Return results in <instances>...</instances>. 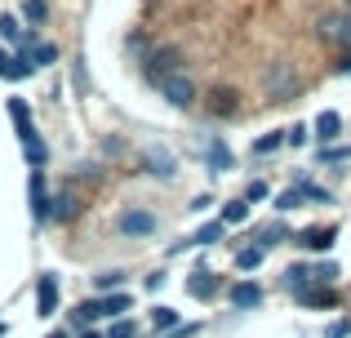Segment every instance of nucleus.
Segmentation results:
<instances>
[{
  "mask_svg": "<svg viewBox=\"0 0 351 338\" xmlns=\"http://www.w3.org/2000/svg\"><path fill=\"white\" fill-rule=\"evenodd\" d=\"M245 200H249V205H254V200H267V182H249Z\"/></svg>",
  "mask_w": 351,
  "mask_h": 338,
  "instance_id": "f704fd0d",
  "label": "nucleus"
},
{
  "mask_svg": "<svg viewBox=\"0 0 351 338\" xmlns=\"http://www.w3.org/2000/svg\"><path fill=\"white\" fill-rule=\"evenodd\" d=\"M187 289H191V298H214L218 294V276L209 267H196L191 280H187Z\"/></svg>",
  "mask_w": 351,
  "mask_h": 338,
  "instance_id": "9d476101",
  "label": "nucleus"
},
{
  "mask_svg": "<svg viewBox=\"0 0 351 338\" xmlns=\"http://www.w3.org/2000/svg\"><path fill=\"white\" fill-rule=\"evenodd\" d=\"M338 134H343V116H338V112H320L316 116V138H320V147H329Z\"/></svg>",
  "mask_w": 351,
  "mask_h": 338,
  "instance_id": "9b49d317",
  "label": "nucleus"
},
{
  "mask_svg": "<svg viewBox=\"0 0 351 338\" xmlns=\"http://www.w3.org/2000/svg\"><path fill=\"white\" fill-rule=\"evenodd\" d=\"M263 258H267V245H245V250L236 254V267L240 271H258V267H263Z\"/></svg>",
  "mask_w": 351,
  "mask_h": 338,
  "instance_id": "f3484780",
  "label": "nucleus"
},
{
  "mask_svg": "<svg viewBox=\"0 0 351 338\" xmlns=\"http://www.w3.org/2000/svg\"><path fill=\"white\" fill-rule=\"evenodd\" d=\"M134 307V298L120 289V294H107V298H98V316H116V321H125V312Z\"/></svg>",
  "mask_w": 351,
  "mask_h": 338,
  "instance_id": "ddd939ff",
  "label": "nucleus"
},
{
  "mask_svg": "<svg viewBox=\"0 0 351 338\" xmlns=\"http://www.w3.org/2000/svg\"><path fill=\"white\" fill-rule=\"evenodd\" d=\"M23 156H27V165L32 169H45V160H49V147H45V138H23Z\"/></svg>",
  "mask_w": 351,
  "mask_h": 338,
  "instance_id": "2eb2a0df",
  "label": "nucleus"
},
{
  "mask_svg": "<svg viewBox=\"0 0 351 338\" xmlns=\"http://www.w3.org/2000/svg\"><path fill=\"white\" fill-rule=\"evenodd\" d=\"M27 58H32V62H40V67H45V62H53V58H58V49H53V45H36V49L27 53Z\"/></svg>",
  "mask_w": 351,
  "mask_h": 338,
  "instance_id": "c756f323",
  "label": "nucleus"
},
{
  "mask_svg": "<svg viewBox=\"0 0 351 338\" xmlns=\"http://www.w3.org/2000/svg\"><path fill=\"white\" fill-rule=\"evenodd\" d=\"M302 143H307V125H293L289 130V147H302Z\"/></svg>",
  "mask_w": 351,
  "mask_h": 338,
  "instance_id": "e433bc0d",
  "label": "nucleus"
},
{
  "mask_svg": "<svg viewBox=\"0 0 351 338\" xmlns=\"http://www.w3.org/2000/svg\"><path fill=\"white\" fill-rule=\"evenodd\" d=\"M53 312H58V276H53V271H40V280H36V316L49 321Z\"/></svg>",
  "mask_w": 351,
  "mask_h": 338,
  "instance_id": "f03ea898",
  "label": "nucleus"
},
{
  "mask_svg": "<svg viewBox=\"0 0 351 338\" xmlns=\"http://www.w3.org/2000/svg\"><path fill=\"white\" fill-rule=\"evenodd\" d=\"M347 334H351V321H334V325L325 330V338H347Z\"/></svg>",
  "mask_w": 351,
  "mask_h": 338,
  "instance_id": "c9c22d12",
  "label": "nucleus"
},
{
  "mask_svg": "<svg viewBox=\"0 0 351 338\" xmlns=\"http://www.w3.org/2000/svg\"><path fill=\"white\" fill-rule=\"evenodd\" d=\"M9 116H14V125H18V138H32V112H27V103L23 98H9Z\"/></svg>",
  "mask_w": 351,
  "mask_h": 338,
  "instance_id": "dca6fc26",
  "label": "nucleus"
},
{
  "mask_svg": "<svg viewBox=\"0 0 351 338\" xmlns=\"http://www.w3.org/2000/svg\"><path fill=\"white\" fill-rule=\"evenodd\" d=\"M209 165H214V173L218 169H232V152H227L223 143H214V147H209Z\"/></svg>",
  "mask_w": 351,
  "mask_h": 338,
  "instance_id": "a878e982",
  "label": "nucleus"
},
{
  "mask_svg": "<svg viewBox=\"0 0 351 338\" xmlns=\"http://www.w3.org/2000/svg\"><path fill=\"white\" fill-rule=\"evenodd\" d=\"M320 160L325 165H343V160H351V147H320Z\"/></svg>",
  "mask_w": 351,
  "mask_h": 338,
  "instance_id": "bb28decb",
  "label": "nucleus"
},
{
  "mask_svg": "<svg viewBox=\"0 0 351 338\" xmlns=\"http://www.w3.org/2000/svg\"><path fill=\"white\" fill-rule=\"evenodd\" d=\"M280 143H289V130H271V134H263V138L254 143V156H271Z\"/></svg>",
  "mask_w": 351,
  "mask_h": 338,
  "instance_id": "412c9836",
  "label": "nucleus"
},
{
  "mask_svg": "<svg viewBox=\"0 0 351 338\" xmlns=\"http://www.w3.org/2000/svg\"><path fill=\"white\" fill-rule=\"evenodd\" d=\"M76 338H103V334H98V330H80Z\"/></svg>",
  "mask_w": 351,
  "mask_h": 338,
  "instance_id": "4c0bfd02",
  "label": "nucleus"
},
{
  "mask_svg": "<svg viewBox=\"0 0 351 338\" xmlns=\"http://www.w3.org/2000/svg\"><path fill=\"white\" fill-rule=\"evenodd\" d=\"M94 285L103 289V294H120V285H125V271H103V276H94Z\"/></svg>",
  "mask_w": 351,
  "mask_h": 338,
  "instance_id": "393cba45",
  "label": "nucleus"
},
{
  "mask_svg": "<svg viewBox=\"0 0 351 338\" xmlns=\"http://www.w3.org/2000/svg\"><path fill=\"white\" fill-rule=\"evenodd\" d=\"M347 5H351V0H347Z\"/></svg>",
  "mask_w": 351,
  "mask_h": 338,
  "instance_id": "a19ab883",
  "label": "nucleus"
},
{
  "mask_svg": "<svg viewBox=\"0 0 351 338\" xmlns=\"http://www.w3.org/2000/svg\"><path fill=\"white\" fill-rule=\"evenodd\" d=\"M49 338H71V334H67V330H53V334H49Z\"/></svg>",
  "mask_w": 351,
  "mask_h": 338,
  "instance_id": "58836bf2",
  "label": "nucleus"
},
{
  "mask_svg": "<svg viewBox=\"0 0 351 338\" xmlns=\"http://www.w3.org/2000/svg\"><path fill=\"white\" fill-rule=\"evenodd\" d=\"M0 338H5V321H0Z\"/></svg>",
  "mask_w": 351,
  "mask_h": 338,
  "instance_id": "ea45409f",
  "label": "nucleus"
},
{
  "mask_svg": "<svg viewBox=\"0 0 351 338\" xmlns=\"http://www.w3.org/2000/svg\"><path fill=\"white\" fill-rule=\"evenodd\" d=\"M302 200H307V196H302V187H285L280 196H276V209H280V214H289V209H298Z\"/></svg>",
  "mask_w": 351,
  "mask_h": 338,
  "instance_id": "5701e85b",
  "label": "nucleus"
},
{
  "mask_svg": "<svg viewBox=\"0 0 351 338\" xmlns=\"http://www.w3.org/2000/svg\"><path fill=\"white\" fill-rule=\"evenodd\" d=\"M0 36H5V40H18V36H23V27H18V18L0 14Z\"/></svg>",
  "mask_w": 351,
  "mask_h": 338,
  "instance_id": "c85d7f7f",
  "label": "nucleus"
},
{
  "mask_svg": "<svg viewBox=\"0 0 351 338\" xmlns=\"http://www.w3.org/2000/svg\"><path fill=\"white\" fill-rule=\"evenodd\" d=\"M298 303L302 307H338V298L329 294L325 285H311V289H302V294H298Z\"/></svg>",
  "mask_w": 351,
  "mask_h": 338,
  "instance_id": "6ab92c4d",
  "label": "nucleus"
},
{
  "mask_svg": "<svg viewBox=\"0 0 351 338\" xmlns=\"http://www.w3.org/2000/svg\"><path fill=\"white\" fill-rule=\"evenodd\" d=\"M298 187H302V196H307V200H320V205H329V191H325V187H316V182H298Z\"/></svg>",
  "mask_w": 351,
  "mask_h": 338,
  "instance_id": "2f4dec72",
  "label": "nucleus"
},
{
  "mask_svg": "<svg viewBox=\"0 0 351 338\" xmlns=\"http://www.w3.org/2000/svg\"><path fill=\"white\" fill-rule=\"evenodd\" d=\"M107 338H134V321H116L112 330H107Z\"/></svg>",
  "mask_w": 351,
  "mask_h": 338,
  "instance_id": "72a5a7b5",
  "label": "nucleus"
},
{
  "mask_svg": "<svg viewBox=\"0 0 351 338\" xmlns=\"http://www.w3.org/2000/svg\"><path fill=\"white\" fill-rule=\"evenodd\" d=\"M223 236H227V223H223V218H209V223L191 236V245H218Z\"/></svg>",
  "mask_w": 351,
  "mask_h": 338,
  "instance_id": "a211bd4d",
  "label": "nucleus"
},
{
  "mask_svg": "<svg viewBox=\"0 0 351 338\" xmlns=\"http://www.w3.org/2000/svg\"><path fill=\"white\" fill-rule=\"evenodd\" d=\"M263 303V289L254 285V280H240V285H232V307H240V312H249V307Z\"/></svg>",
  "mask_w": 351,
  "mask_h": 338,
  "instance_id": "f8f14e48",
  "label": "nucleus"
},
{
  "mask_svg": "<svg viewBox=\"0 0 351 338\" xmlns=\"http://www.w3.org/2000/svg\"><path fill=\"white\" fill-rule=\"evenodd\" d=\"M334 236H338V227H307V232L293 236V245L316 250V254H329V250H334Z\"/></svg>",
  "mask_w": 351,
  "mask_h": 338,
  "instance_id": "423d86ee",
  "label": "nucleus"
},
{
  "mask_svg": "<svg viewBox=\"0 0 351 338\" xmlns=\"http://www.w3.org/2000/svg\"><path fill=\"white\" fill-rule=\"evenodd\" d=\"M311 285H316V271L302 267V263H293V267L285 271V289H293V294H302V289H311Z\"/></svg>",
  "mask_w": 351,
  "mask_h": 338,
  "instance_id": "4468645a",
  "label": "nucleus"
},
{
  "mask_svg": "<svg viewBox=\"0 0 351 338\" xmlns=\"http://www.w3.org/2000/svg\"><path fill=\"white\" fill-rule=\"evenodd\" d=\"M45 14H49L45 0H27V23H45Z\"/></svg>",
  "mask_w": 351,
  "mask_h": 338,
  "instance_id": "473e14b6",
  "label": "nucleus"
},
{
  "mask_svg": "<svg viewBox=\"0 0 351 338\" xmlns=\"http://www.w3.org/2000/svg\"><path fill=\"white\" fill-rule=\"evenodd\" d=\"M173 67H182V53L165 45V49H156V53H152V62H147V80H152V85H160V80H169V71H173Z\"/></svg>",
  "mask_w": 351,
  "mask_h": 338,
  "instance_id": "39448f33",
  "label": "nucleus"
},
{
  "mask_svg": "<svg viewBox=\"0 0 351 338\" xmlns=\"http://www.w3.org/2000/svg\"><path fill=\"white\" fill-rule=\"evenodd\" d=\"M120 232L125 236H152L156 232V214H147V209H125V214H120Z\"/></svg>",
  "mask_w": 351,
  "mask_h": 338,
  "instance_id": "0eeeda50",
  "label": "nucleus"
},
{
  "mask_svg": "<svg viewBox=\"0 0 351 338\" xmlns=\"http://www.w3.org/2000/svg\"><path fill=\"white\" fill-rule=\"evenodd\" d=\"M160 89H165V98H169L173 107H191V98H196V85H191L187 76H169V80H160Z\"/></svg>",
  "mask_w": 351,
  "mask_h": 338,
  "instance_id": "6e6552de",
  "label": "nucleus"
},
{
  "mask_svg": "<svg viewBox=\"0 0 351 338\" xmlns=\"http://www.w3.org/2000/svg\"><path fill=\"white\" fill-rule=\"evenodd\" d=\"M27 196H32V218L36 223H49L53 218V200H49V187H45V169H32V178H27Z\"/></svg>",
  "mask_w": 351,
  "mask_h": 338,
  "instance_id": "f257e3e1",
  "label": "nucleus"
},
{
  "mask_svg": "<svg viewBox=\"0 0 351 338\" xmlns=\"http://www.w3.org/2000/svg\"><path fill=\"white\" fill-rule=\"evenodd\" d=\"M320 40L325 45H343V49H351V14H329L320 18Z\"/></svg>",
  "mask_w": 351,
  "mask_h": 338,
  "instance_id": "7ed1b4c3",
  "label": "nucleus"
},
{
  "mask_svg": "<svg viewBox=\"0 0 351 338\" xmlns=\"http://www.w3.org/2000/svg\"><path fill=\"white\" fill-rule=\"evenodd\" d=\"M267 94H271V98L298 94V76H293L289 62H271V71H267Z\"/></svg>",
  "mask_w": 351,
  "mask_h": 338,
  "instance_id": "20e7f679",
  "label": "nucleus"
},
{
  "mask_svg": "<svg viewBox=\"0 0 351 338\" xmlns=\"http://www.w3.org/2000/svg\"><path fill=\"white\" fill-rule=\"evenodd\" d=\"M311 271H316V285H329V280H334L338 276V263H316V267H311Z\"/></svg>",
  "mask_w": 351,
  "mask_h": 338,
  "instance_id": "cd10ccee",
  "label": "nucleus"
},
{
  "mask_svg": "<svg viewBox=\"0 0 351 338\" xmlns=\"http://www.w3.org/2000/svg\"><path fill=\"white\" fill-rule=\"evenodd\" d=\"M152 165H156L152 173H160V178H169V173H173V160L165 156V152H152Z\"/></svg>",
  "mask_w": 351,
  "mask_h": 338,
  "instance_id": "7c9ffc66",
  "label": "nucleus"
},
{
  "mask_svg": "<svg viewBox=\"0 0 351 338\" xmlns=\"http://www.w3.org/2000/svg\"><path fill=\"white\" fill-rule=\"evenodd\" d=\"M249 218V200H232V205H223V223L227 227H240Z\"/></svg>",
  "mask_w": 351,
  "mask_h": 338,
  "instance_id": "4be33fe9",
  "label": "nucleus"
},
{
  "mask_svg": "<svg viewBox=\"0 0 351 338\" xmlns=\"http://www.w3.org/2000/svg\"><path fill=\"white\" fill-rule=\"evenodd\" d=\"M94 321H98V298H89V303H80L76 312H71V330H76V334H80V330H89Z\"/></svg>",
  "mask_w": 351,
  "mask_h": 338,
  "instance_id": "aec40b11",
  "label": "nucleus"
},
{
  "mask_svg": "<svg viewBox=\"0 0 351 338\" xmlns=\"http://www.w3.org/2000/svg\"><path fill=\"white\" fill-rule=\"evenodd\" d=\"M32 71H36V62H32V58H14V53L0 49V76H5V80H27Z\"/></svg>",
  "mask_w": 351,
  "mask_h": 338,
  "instance_id": "1a4fd4ad",
  "label": "nucleus"
},
{
  "mask_svg": "<svg viewBox=\"0 0 351 338\" xmlns=\"http://www.w3.org/2000/svg\"><path fill=\"white\" fill-rule=\"evenodd\" d=\"M152 325L156 330H178V312L173 307H152Z\"/></svg>",
  "mask_w": 351,
  "mask_h": 338,
  "instance_id": "b1692460",
  "label": "nucleus"
}]
</instances>
